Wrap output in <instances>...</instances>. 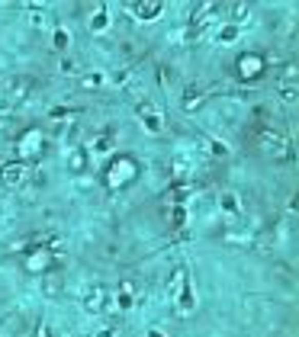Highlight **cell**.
<instances>
[{
    "instance_id": "1",
    "label": "cell",
    "mask_w": 299,
    "mask_h": 337,
    "mask_svg": "<svg viewBox=\"0 0 299 337\" xmlns=\"http://www.w3.org/2000/svg\"><path fill=\"white\" fill-rule=\"evenodd\" d=\"M254 144H257V151L261 154H270V158H277V154L286 151V144H290V135L280 129V125H261L254 132Z\"/></svg>"
},
{
    "instance_id": "2",
    "label": "cell",
    "mask_w": 299,
    "mask_h": 337,
    "mask_svg": "<svg viewBox=\"0 0 299 337\" xmlns=\"http://www.w3.org/2000/svg\"><path fill=\"white\" fill-rule=\"evenodd\" d=\"M103 177H106V183H110V186L132 183V177H135V164L129 161V154H116V158H110V161H106V167H103Z\"/></svg>"
},
{
    "instance_id": "3",
    "label": "cell",
    "mask_w": 299,
    "mask_h": 337,
    "mask_svg": "<svg viewBox=\"0 0 299 337\" xmlns=\"http://www.w3.org/2000/svg\"><path fill=\"white\" fill-rule=\"evenodd\" d=\"M261 74H264V58H261L257 52H248V55H242V58L235 61V77H238V83H257Z\"/></svg>"
},
{
    "instance_id": "4",
    "label": "cell",
    "mask_w": 299,
    "mask_h": 337,
    "mask_svg": "<svg viewBox=\"0 0 299 337\" xmlns=\"http://www.w3.org/2000/svg\"><path fill=\"white\" fill-rule=\"evenodd\" d=\"M81 305H84V311H87V315H100V311H106V308L113 305L110 289H106V286H90L87 292H84Z\"/></svg>"
},
{
    "instance_id": "5",
    "label": "cell",
    "mask_w": 299,
    "mask_h": 337,
    "mask_svg": "<svg viewBox=\"0 0 299 337\" xmlns=\"http://www.w3.org/2000/svg\"><path fill=\"white\" fill-rule=\"evenodd\" d=\"M29 174H32L29 161H7V164H0V183H4V186H19Z\"/></svg>"
},
{
    "instance_id": "6",
    "label": "cell",
    "mask_w": 299,
    "mask_h": 337,
    "mask_svg": "<svg viewBox=\"0 0 299 337\" xmlns=\"http://www.w3.org/2000/svg\"><path fill=\"white\" fill-rule=\"evenodd\" d=\"M203 103H206V90H203L200 83H193V80L184 83V93H181V106H184V110L193 113V110H200Z\"/></svg>"
},
{
    "instance_id": "7",
    "label": "cell",
    "mask_w": 299,
    "mask_h": 337,
    "mask_svg": "<svg viewBox=\"0 0 299 337\" xmlns=\"http://www.w3.org/2000/svg\"><path fill=\"white\" fill-rule=\"evenodd\" d=\"M32 87H35L32 77H13V80L7 83V96H4V100H7V103H23V100L29 96Z\"/></svg>"
},
{
    "instance_id": "8",
    "label": "cell",
    "mask_w": 299,
    "mask_h": 337,
    "mask_svg": "<svg viewBox=\"0 0 299 337\" xmlns=\"http://www.w3.org/2000/svg\"><path fill=\"white\" fill-rule=\"evenodd\" d=\"M129 10H132V13H135L138 19H158L164 7L158 4V0H142V4H132Z\"/></svg>"
},
{
    "instance_id": "9",
    "label": "cell",
    "mask_w": 299,
    "mask_h": 337,
    "mask_svg": "<svg viewBox=\"0 0 299 337\" xmlns=\"http://www.w3.org/2000/svg\"><path fill=\"white\" fill-rule=\"evenodd\" d=\"M187 193H190V186H187V183H174L167 193H161V202H164V206H184Z\"/></svg>"
},
{
    "instance_id": "10",
    "label": "cell",
    "mask_w": 299,
    "mask_h": 337,
    "mask_svg": "<svg viewBox=\"0 0 299 337\" xmlns=\"http://www.w3.org/2000/svg\"><path fill=\"white\" fill-rule=\"evenodd\" d=\"M138 116H142V122H145V129L151 132V135H158V132H161V116H154V113L148 110V103L138 106Z\"/></svg>"
},
{
    "instance_id": "11",
    "label": "cell",
    "mask_w": 299,
    "mask_h": 337,
    "mask_svg": "<svg viewBox=\"0 0 299 337\" xmlns=\"http://www.w3.org/2000/svg\"><path fill=\"white\" fill-rule=\"evenodd\" d=\"M167 222H171V228H181L187 222V209L184 206H167Z\"/></svg>"
},
{
    "instance_id": "12",
    "label": "cell",
    "mask_w": 299,
    "mask_h": 337,
    "mask_svg": "<svg viewBox=\"0 0 299 337\" xmlns=\"http://www.w3.org/2000/svg\"><path fill=\"white\" fill-rule=\"evenodd\" d=\"M219 206H222L225 215H238V196H235V193H222Z\"/></svg>"
},
{
    "instance_id": "13",
    "label": "cell",
    "mask_w": 299,
    "mask_h": 337,
    "mask_svg": "<svg viewBox=\"0 0 299 337\" xmlns=\"http://www.w3.org/2000/svg\"><path fill=\"white\" fill-rule=\"evenodd\" d=\"M248 16H251V7H248V4H235V7H232V26H235V29H238V23H245Z\"/></svg>"
},
{
    "instance_id": "14",
    "label": "cell",
    "mask_w": 299,
    "mask_h": 337,
    "mask_svg": "<svg viewBox=\"0 0 299 337\" xmlns=\"http://www.w3.org/2000/svg\"><path fill=\"white\" fill-rule=\"evenodd\" d=\"M106 26H110V13H106V10L100 7V10H97V16L90 19V29H93V32H103Z\"/></svg>"
},
{
    "instance_id": "15",
    "label": "cell",
    "mask_w": 299,
    "mask_h": 337,
    "mask_svg": "<svg viewBox=\"0 0 299 337\" xmlns=\"http://www.w3.org/2000/svg\"><path fill=\"white\" fill-rule=\"evenodd\" d=\"M84 164H87V151H84V148H77L74 154H71V161H68V167H71V171H84Z\"/></svg>"
},
{
    "instance_id": "16",
    "label": "cell",
    "mask_w": 299,
    "mask_h": 337,
    "mask_svg": "<svg viewBox=\"0 0 299 337\" xmlns=\"http://www.w3.org/2000/svg\"><path fill=\"white\" fill-rule=\"evenodd\" d=\"M280 96L286 103H296V80H283L280 83Z\"/></svg>"
},
{
    "instance_id": "17",
    "label": "cell",
    "mask_w": 299,
    "mask_h": 337,
    "mask_svg": "<svg viewBox=\"0 0 299 337\" xmlns=\"http://www.w3.org/2000/svg\"><path fill=\"white\" fill-rule=\"evenodd\" d=\"M193 308V292H190V283H187V276H184V292H181V311H190Z\"/></svg>"
},
{
    "instance_id": "18",
    "label": "cell",
    "mask_w": 299,
    "mask_h": 337,
    "mask_svg": "<svg viewBox=\"0 0 299 337\" xmlns=\"http://www.w3.org/2000/svg\"><path fill=\"white\" fill-rule=\"evenodd\" d=\"M110 148H113V135H100L97 144H93V151H97V154H106Z\"/></svg>"
},
{
    "instance_id": "19",
    "label": "cell",
    "mask_w": 299,
    "mask_h": 337,
    "mask_svg": "<svg viewBox=\"0 0 299 337\" xmlns=\"http://www.w3.org/2000/svg\"><path fill=\"white\" fill-rule=\"evenodd\" d=\"M232 39H238V29H235V26H225V29L216 35V42H222V45H225V42H232Z\"/></svg>"
},
{
    "instance_id": "20",
    "label": "cell",
    "mask_w": 299,
    "mask_h": 337,
    "mask_svg": "<svg viewBox=\"0 0 299 337\" xmlns=\"http://www.w3.org/2000/svg\"><path fill=\"white\" fill-rule=\"evenodd\" d=\"M100 83H103V74H87V77H84V87H87V90H97Z\"/></svg>"
},
{
    "instance_id": "21",
    "label": "cell",
    "mask_w": 299,
    "mask_h": 337,
    "mask_svg": "<svg viewBox=\"0 0 299 337\" xmlns=\"http://www.w3.org/2000/svg\"><path fill=\"white\" fill-rule=\"evenodd\" d=\"M74 110H71V106H55V110H49V116L52 119H65V116H71Z\"/></svg>"
},
{
    "instance_id": "22",
    "label": "cell",
    "mask_w": 299,
    "mask_h": 337,
    "mask_svg": "<svg viewBox=\"0 0 299 337\" xmlns=\"http://www.w3.org/2000/svg\"><path fill=\"white\" fill-rule=\"evenodd\" d=\"M42 292L45 296H58V280H45L42 283Z\"/></svg>"
},
{
    "instance_id": "23",
    "label": "cell",
    "mask_w": 299,
    "mask_h": 337,
    "mask_svg": "<svg viewBox=\"0 0 299 337\" xmlns=\"http://www.w3.org/2000/svg\"><path fill=\"white\" fill-rule=\"evenodd\" d=\"M55 45L58 48H68V32L65 29H55Z\"/></svg>"
},
{
    "instance_id": "24",
    "label": "cell",
    "mask_w": 299,
    "mask_h": 337,
    "mask_svg": "<svg viewBox=\"0 0 299 337\" xmlns=\"http://www.w3.org/2000/svg\"><path fill=\"white\" fill-rule=\"evenodd\" d=\"M97 337H113V328H103V331H97Z\"/></svg>"
},
{
    "instance_id": "25",
    "label": "cell",
    "mask_w": 299,
    "mask_h": 337,
    "mask_svg": "<svg viewBox=\"0 0 299 337\" xmlns=\"http://www.w3.org/2000/svg\"><path fill=\"white\" fill-rule=\"evenodd\" d=\"M148 337H164V334H161L158 328H151V331H148Z\"/></svg>"
}]
</instances>
